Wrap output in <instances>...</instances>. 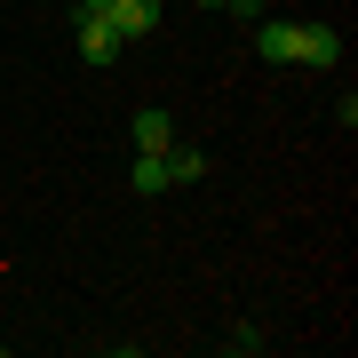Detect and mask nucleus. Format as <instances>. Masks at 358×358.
<instances>
[{
	"label": "nucleus",
	"instance_id": "obj_7",
	"mask_svg": "<svg viewBox=\"0 0 358 358\" xmlns=\"http://www.w3.org/2000/svg\"><path fill=\"white\" fill-rule=\"evenodd\" d=\"M103 8H112V0H72V16H103Z\"/></svg>",
	"mask_w": 358,
	"mask_h": 358
},
{
	"label": "nucleus",
	"instance_id": "obj_2",
	"mask_svg": "<svg viewBox=\"0 0 358 358\" xmlns=\"http://www.w3.org/2000/svg\"><path fill=\"white\" fill-rule=\"evenodd\" d=\"M103 24H112L120 40H143L159 24V0H112V8H103Z\"/></svg>",
	"mask_w": 358,
	"mask_h": 358
},
{
	"label": "nucleus",
	"instance_id": "obj_3",
	"mask_svg": "<svg viewBox=\"0 0 358 358\" xmlns=\"http://www.w3.org/2000/svg\"><path fill=\"white\" fill-rule=\"evenodd\" d=\"M120 48H128V40H120L112 24H103V16H80V56H88V64H112Z\"/></svg>",
	"mask_w": 358,
	"mask_h": 358
},
{
	"label": "nucleus",
	"instance_id": "obj_6",
	"mask_svg": "<svg viewBox=\"0 0 358 358\" xmlns=\"http://www.w3.org/2000/svg\"><path fill=\"white\" fill-rule=\"evenodd\" d=\"M207 176V152H192V143H167V183H199Z\"/></svg>",
	"mask_w": 358,
	"mask_h": 358
},
{
	"label": "nucleus",
	"instance_id": "obj_5",
	"mask_svg": "<svg viewBox=\"0 0 358 358\" xmlns=\"http://www.w3.org/2000/svg\"><path fill=\"white\" fill-rule=\"evenodd\" d=\"M128 183H136L143 199H159V192H167V152H136V167H128Z\"/></svg>",
	"mask_w": 358,
	"mask_h": 358
},
{
	"label": "nucleus",
	"instance_id": "obj_1",
	"mask_svg": "<svg viewBox=\"0 0 358 358\" xmlns=\"http://www.w3.org/2000/svg\"><path fill=\"white\" fill-rule=\"evenodd\" d=\"M294 64L334 72V64H343V32H334V24H303V48H294Z\"/></svg>",
	"mask_w": 358,
	"mask_h": 358
},
{
	"label": "nucleus",
	"instance_id": "obj_8",
	"mask_svg": "<svg viewBox=\"0 0 358 358\" xmlns=\"http://www.w3.org/2000/svg\"><path fill=\"white\" fill-rule=\"evenodd\" d=\"M199 8H231V0H199Z\"/></svg>",
	"mask_w": 358,
	"mask_h": 358
},
{
	"label": "nucleus",
	"instance_id": "obj_4",
	"mask_svg": "<svg viewBox=\"0 0 358 358\" xmlns=\"http://www.w3.org/2000/svg\"><path fill=\"white\" fill-rule=\"evenodd\" d=\"M136 143H143V152H167V143H176V120H167L159 103H143V112H136Z\"/></svg>",
	"mask_w": 358,
	"mask_h": 358
}]
</instances>
